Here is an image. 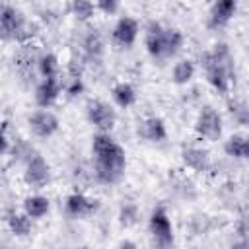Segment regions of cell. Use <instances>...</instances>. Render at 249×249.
I'll list each match as a JSON object with an SVG mask.
<instances>
[{"label": "cell", "mask_w": 249, "mask_h": 249, "mask_svg": "<svg viewBox=\"0 0 249 249\" xmlns=\"http://www.w3.org/2000/svg\"><path fill=\"white\" fill-rule=\"evenodd\" d=\"M148 228H150V233L154 235L158 245L171 247V243H173V226H171L169 214L163 206H156L152 210L150 220H148Z\"/></svg>", "instance_id": "cell-6"}, {"label": "cell", "mask_w": 249, "mask_h": 249, "mask_svg": "<svg viewBox=\"0 0 249 249\" xmlns=\"http://www.w3.org/2000/svg\"><path fill=\"white\" fill-rule=\"evenodd\" d=\"M97 206H99V200L89 198V196H86L84 193H72V195L66 196V202H64L66 214L72 216V218L88 216V214H91L93 210H97Z\"/></svg>", "instance_id": "cell-11"}, {"label": "cell", "mask_w": 249, "mask_h": 249, "mask_svg": "<svg viewBox=\"0 0 249 249\" xmlns=\"http://www.w3.org/2000/svg\"><path fill=\"white\" fill-rule=\"evenodd\" d=\"M249 245H247V239H237L233 245H231V249H247Z\"/></svg>", "instance_id": "cell-31"}, {"label": "cell", "mask_w": 249, "mask_h": 249, "mask_svg": "<svg viewBox=\"0 0 249 249\" xmlns=\"http://www.w3.org/2000/svg\"><path fill=\"white\" fill-rule=\"evenodd\" d=\"M158 249H169V247H165V245H158Z\"/></svg>", "instance_id": "cell-32"}, {"label": "cell", "mask_w": 249, "mask_h": 249, "mask_svg": "<svg viewBox=\"0 0 249 249\" xmlns=\"http://www.w3.org/2000/svg\"><path fill=\"white\" fill-rule=\"evenodd\" d=\"M230 113L233 117V121L241 126H247L249 123V109L245 101H230Z\"/></svg>", "instance_id": "cell-24"}, {"label": "cell", "mask_w": 249, "mask_h": 249, "mask_svg": "<svg viewBox=\"0 0 249 249\" xmlns=\"http://www.w3.org/2000/svg\"><path fill=\"white\" fill-rule=\"evenodd\" d=\"M6 150H8V138H6L4 130H0V156H2Z\"/></svg>", "instance_id": "cell-29"}, {"label": "cell", "mask_w": 249, "mask_h": 249, "mask_svg": "<svg viewBox=\"0 0 249 249\" xmlns=\"http://www.w3.org/2000/svg\"><path fill=\"white\" fill-rule=\"evenodd\" d=\"M117 249H138V245L134 243V241H130V239H124V241H121L119 243V247Z\"/></svg>", "instance_id": "cell-30"}, {"label": "cell", "mask_w": 249, "mask_h": 249, "mask_svg": "<svg viewBox=\"0 0 249 249\" xmlns=\"http://www.w3.org/2000/svg\"><path fill=\"white\" fill-rule=\"evenodd\" d=\"M138 31H140L138 21H136L134 18L123 16V18H119V21H117L115 27H113V41H115V45L121 47V49H130V47L136 43Z\"/></svg>", "instance_id": "cell-10"}, {"label": "cell", "mask_w": 249, "mask_h": 249, "mask_svg": "<svg viewBox=\"0 0 249 249\" xmlns=\"http://www.w3.org/2000/svg\"><path fill=\"white\" fill-rule=\"evenodd\" d=\"M58 95H60V82L56 78H47L35 89V103L41 109H49L58 99Z\"/></svg>", "instance_id": "cell-14"}, {"label": "cell", "mask_w": 249, "mask_h": 249, "mask_svg": "<svg viewBox=\"0 0 249 249\" xmlns=\"http://www.w3.org/2000/svg\"><path fill=\"white\" fill-rule=\"evenodd\" d=\"M222 128H224V124H222V115H220L214 107L204 105V107L198 111L196 121H195V130H196V134H198L200 138L208 140V142H216V140H220V136H222Z\"/></svg>", "instance_id": "cell-5"}, {"label": "cell", "mask_w": 249, "mask_h": 249, "mask_svg": "<svg viewBox=\"0 0 249 249\" xmlns=\"http://www.w3.org/2000/svg\"><path fill=\"white\" fill-rule=\"evenodd\" d=\"M142 136L150 142H163L167 138L165 123L160 117H148L142 123Z\"/></svg>", "instance_id": "cell-16"}, {"label": "cell", "mask_w": 249, "mask_h": 249, "mask_svg": "<svg viewBox=\"0 0 249 249\" xmlns=\"http://www.w3.org/2000/svg\"><path fill=\"white\" fill-rule=\"evenodd\" d=\"M8 228L16 237H27L31 233V218L23 212H12L8 216Z\"/></svg>", "instance_id": "cell-20"}, {"label": "cell", "mask_w": 249, "mask_h": 249, "mask_svg": "<svg viewBox=\"0 0 249 249\" xmlns=\"http://www.w3.org/2000/svg\"><path fill=\"white\" fill-rule=\"evenodd\" d=\"M235 228H237V233H239V239H247V228H245V220H239Z\"/></svg>", "instance_id": "cell-28"}, {"label": "cell", "mask_w": 249, "mask_h": 249, "mask_svg": "<svg viewBox=\"0 0 249 249\" xmlns=\"http://www.w3.org/2000/svg\"><path fill=\"white\" fill-rule=\"evenodd\" d=\"M119 222L124 228H130L138 222V206L134 202H123L119 210Z\"/></svg>", "instance_id": "cell-23"}, {"label": "cell", "mask_w": 249, "mask_h": 249, "mask_svg": "<svg viewBox=\"0 0 249 249\" xmlns=\"http://www.w3.org/2000/svg\"><path fill=\"white\" fill-rule=\"evenodd\" d=\"M29 128L39 138H49L58 130V117L49 109H37L27 119Z\"/></svg>", "instance_id": "cell-8"}, {"label": "cell", "mask_w": 249, "mask_h": 249, "mask_svg": "<svg viewBox=\"0 0 249 249\" xmlns=\"http://www.w3.org/2000/svg\"><path fill=\"white\" fill-rule=\"evenodd\" d=\"M144 45L152 58L165 60L179 53V49L183 45V33L179 29L163 27L160 21H150L146 27Z\"/></svg>", "instance_id": "cell-3"}, {"label": "cell", "mask_w": 249, "mask_h": 249, "mask_svg": "<svg viewBox=\"0 0 249 249\" xmlns=\"http://www.w3.org/2000/svg\"><path fill=\"white\" fill-rule=\"evenodd\" d=\"M93 6H95V10L103 12L105 16H113V14L119 12V2L117 0H97Z\"/></svg>", "instance_id": "cell-26"}, {"label": "cell", "mask_w": 249, "mask_h": 249, "mask_svg": "<svg viewBox=\"0 0 249 249\" xmlns=\"http://www.w3.org/2000/svg\"><path fill=\"white\" fill-rule=\"evenodd\" d=\"M111 95H113V101L121 107V109H126L130 107L134 101H136V89L132 88V84L128 82H119L113 86L111 89Z\"/></svg>", "instance_id": "cell-18"}, {"label": "cell", "mask_w": 249, "mask_h": 249, "mask_svg": "<svg viewBox=\"0 0 249 249\" xmlns=\"http://www.w3.org/2000/svg\"><path fill=\"white\" fill-rule=\"evenodd\" d=\"M237 10V2L235 0H220V2H214L210 12H208V25L212 29H218V27H224L230 23V19L233 18Z\"/></svg>", "instance_id": "cell-12"}, {"label": "cell", "mask_w": 249, "mask_h": 249, "mask_svg": "<svg viewBox=\"0 0 249 249\" xmlns=\"http://www.w3.org/2000/svg\"><path fill=\"white\" fill-rule=\"evenodd\" d=\"M51 177V167L47 163V160L39 154H33L27 163H25V171H23V181L29 187H43Z\"/></svg>", "instance_id": "cell-9"}, {"label": "cell", "mask_w": 249, "mask_h": 249, "mask_svg": "<svg viewBox=\"0 0 249 249\" xmlns=\"http://www.w3.org/2000/svg\"><path fill=\"white\" fill-rule=\"evenodd\" d=\"M51 208V200L43 195H29L23 200V214L29 218H43Z\"/></svg>", "instance_id": "cell-17"}, {"label": "cell", "mask_w": 249, "mask_h": 249, "mask_svg": "<svg viewBox=\"0 0 249 249\" xmlns=\"http://www.w3.org/2000/svg\"><path fill=\"white\" fill-rule=\"evenodd\" d=\"M195 70H196V66H195V62H193L191 58H183V60L175 62V66H173V70H171V80H173V84H177V86L189 84V82L195 78Z\"/></svg>", "instance_id": "cell-19"}, {"label": "cell", "mask_w": 249, "mask_h": 249, "mask_svg": "<svg viewBox=\"0 0 249 249\" xmlns=\"http://www.w3.org/2000/svg\"><path fill=\"white\" fill-rule=\"evenodd\" d=\"M29 23L21 10L10 4H0V35L6 39H25L31 33L27 31Z\"/></svg>", "instance_id": "cell-4"}, {"label": "cell", "mask_w": 249, "mask_h": 249, "mask_svg": "<svg viewBox=\"0 0 249 249\" xmlns=\"http://www.w3.org/2000/svg\"><path fill=\"white\" fill-rule=\"evenodd\" d=\"M82 249H86V247H82Z\"/></svg>", "instance_id": "cell-33"}, {"label": "cell", "mask_w": 249, "mask_h": 249, "mask_svg": "<svg viewBox=\"0 0 249 249\" xmlns=\"http://www.w3.org/2000/svg\"><path fill=\"white\" fill-rule=\"evenodd\" d=\"M200 64L206 72V80L208 84L222 95H226L230 91L231 86V53L228 49L226 43H218L214 45L212 51H206L200 54Z\"/></svg>", "instance_id": "cell-2"}, {"label": "cell", "mask_w": 249, "mask_h": 249, "mask_svg": "<svg viewBox=\"0 0 249 249\" xmlns=\"http://www.w3.org/2000/svg\"><path fill=\"white\" fill-rule=\"evenodd\" d=\"M105 51V43H103V37L97 33V31H89L86 37H84V53L88 54V58H101Z\"/></svg>", "instance_id": "cell-21"}, {"label": "cell", "mask_w": 249, "mask_h": 249, "mask_svg": "<svg viewBox=\"0 0 249 249\" xmlns=\"http://www.w3.org/2000/svg\"><path fill=\"white\" fill-rule=\"evenodd\" d=\"M224 152L230 158L245 160L249 156V140H247V136L241 134V132H235V134L228 136V140L224 142Z\"/></svg>", "instance_id": "cell-15"}, {"label": "cell", "mask_w": 249, "mask_h": 249, "mask_svg": "<svg viewBox=\"0 0 249 249\" xmlns=\"http://www.w3.org/2000/svg\"><path fill=\"white\" fill-rule=\"evenodd\" d=\"M72 14L78 18V19H89L93 14H95V6L93 2H88V0H74L72 6H70Z\"/></svg>", "instance_id": "cell-25"}, {"label": "cell", "mask_w": 249, "mask_h": 249, "mask_svg": "<svg viewBox=\"0 0 249 249\" xmlns=\"http://www.w3.org/2000/svg\"><path fill=\"white\" fill-rule=\"evenodd\" d=\"M39 74L43 76V80H47V78H56V74H58V58H56V54H53V53H47V54H43L41 58H39Z\"/></svg>", "instance_id": "cell-22"}, {"label": "cell", "mask_w": 249, "mask_h": 249, "mask_svg": "<svg viewBox=\"0 0 249 249\" xmlns=\"http://www.w3.org/2000/svg\"><path fill=\"white\" fill-rule=\"evenodd\" d=\"M86 115H88V121L99 132H111V128L115 126V121H117L115 109L101 99H91L86 107Z\"/></svg>", "instance_id": "cell-7"}, {"label": "cell", "mask_w": 249, "mask_h": 249, "mask_svg": "<svg viewBox=\"0 0 249 249\" xmlns=\"http://www.w3.org/2000/svg\"><path fill=\"white\" fill-rule=\"evenodd\" d=\"M181 158H183V163L193 169V171H208L210 167V154L204 150V148H198V146H185L181 150Z\"/></svg>", "instance_id": "cell-13"}, {"label": "cell", "mask_w": 249, "mask_h": 249, "mask_svg": "<svg viewBox=\"0 0 249 249\" xmlns=\"http://www.w3.org/2000/svg\"><path fill=\"white\" fill-rule=\"evenodd\" d=\"M82 80H80V76H72V80H70V86H68V93L70 95H78L80 91H82Z\"/></svg>", "instance_id": "cell-27"}, {"label": "cell", "mask_w": 249, "mask_h": 249, "mask_svg": "<svg viewBox=\"0 0 249 249\" xmlns=\"http://www.w3.org/2000/svg\"><path fill=\"white\" fill-rule=\"evenodd\" d=\"M91 154L97 181L113 185L123 179L126 169V154L124 148L115 142L109 132H97L91 138Z\"/></svg>", "instance_id": "cell-1"}]
</instances>
